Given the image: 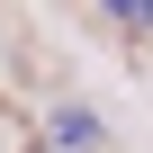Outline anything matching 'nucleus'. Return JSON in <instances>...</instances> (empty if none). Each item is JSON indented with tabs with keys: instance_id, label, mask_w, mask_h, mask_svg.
Segmentation results:
<instances>
[{
	"instance_id": "nucleus-1",
	"label": "nucleus",
	"mask_w": 153,
	"mask_h": 153,
	"mask_svg": "<svg viewBox=\"0 0 153 153\" xmlns=\"http://www.w3.org/2000/svg\"><path fill=\"white\" fill-rule=\"evenodd\" d=\"M54 144H63V153H90V144H99V117H90V108H63V117H54Z\"/></svg>"
}]
</instances>
